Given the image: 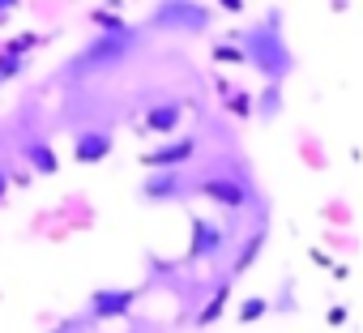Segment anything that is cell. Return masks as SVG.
<instances>
[{"instance_id":"cell-8","label":"cell","mask_w":363,"mask_h":333,"mask_svg":"<svg viewBox=\"0 0 363 333\" xmlns=\"http://www.w3.org/2000/svg\"><path fill=\"white\" fill-rule=\"evenodd\" d=\"M227 248V231L210 218H193V235H189V261H218Z\"/></svg>"},{"instance_id":"cell-4","label":"cell","mask_w":363,"mask_h":333,"mask_svg":"<svg viewBox=\"0 0 363 333\" xmlns=\"http://www.w3.org/2000/svg\"><path fill=\"white\" fill-rule=\"evenodd\" d=\"M193 188H197L206 201H214L218 210H231V214L257 205V188H252V180L240 176V171H206Z\"/></svg>"},{"instance_id":"cell-18","label":"cell","mask_w":363,"mask_h":333,"mask_svg":"<svg viewBox=\"0 0 363 333\" xmlns=\"http://www.w3.org/2000/svg\"><path fill=\"white\" fill-rule=\"evenodd\" d=\"M26 69V60H18V56H0V81H9V77H18Z\"/></svg>"},{"instance_id":"cell-1","label":"cell","mask_w":363,"mask_h":333,"mask_svg":"<svg viewBox=\"0 0 363 333\" xmlns=\"http://www.w3.org/2000/svg\"><path fill=\"white\" fill-rule=\"evenodd\" d=\"M141 26L124 22V26H111V30H99L90 35L65 64V86H82V81H94V77H107L111 69H120L124 60H133L141 52Z\"/></svg>"},{"instance_id":"cell-17","label":"cell","mask_w":363,"mask_h":333,"mask_svg":"<svg viewBox=\"0 0 363 333\" xmlns=\"http://www.w3.org/2000/svg\"><path fill=\"white\" fill-rule=\"evenodd\" d=\"M214 60H231V64H244V52H240V43H214Z\"/></svg>"},{"instance_id":"cell-6","label":"cell","mask_w":363,"mask_h":333,"mask_svg":"<svg viewBox=\"0 0 363 333\" xmlns=\"http://www.w3.org/2000/svg\"><path fill=\"white\" fill-rule=\"evenodd\" d=\"M137 193H141V201H150V205H171V201H184V197L193 193V184H189L184 171H150Z\"/></svg>"},{"instance_id":"cell-11","label":"cell","mask_w":363,"mask_h":333,"mask_svg":"<svg viewBox=\"0 0 363 333\" xmlns=\"http://www.w3.org/2000/svg\"><path fill=\"white\" fill-rule=\"evenodd\" d=\"M179 120H184V103H179V98H167V103L145 107V128H150V132H158V137L175 132V124H179Z\"/></svg>"},{"instance_id":"cell-7","label":"cell","mask_w":363,"mask_h":333,"mask_svg":"<svg viewBox=\"0 0 363 333\" xmlns=\"http://www.w3.org/2000/svg\"><path fill=\"white\" fill-rule=\"evenodd\" d=\"M137 303V290L133 286H99L90 299H86V316L90 320H120L128 316Z\"/></svg>"},{"instance_id":"cell-5","label":"cell","mask_w":363,"mask_h":333,"mask_svg":"<svg viewBox=\"0 0 363 333\" xmlns=\"http://www.w3.org/2000/svg\"><path fill=\"white\" fill-rule=\"evenodd\" d=\"M197 149H201V141H197L193 132L167 137V141H158V145L145 154V166H154V171H184V162H193Z\"/></svg>"},{"instance_id":"cell-2","label":"cell","mask_w":363,"mask_h":333,"mask_svg":"<svg viewBox=\"0 0 363 333\" xmlns=\"http://www.w3.org/2000/svg\"><path fill=\"white\" fill-rule=\"evenodd\" d=\"M235 43H240V52H244V64H252V69L265 77V86H282V81L295 73V52H291V43L282 39V13H278V9H269V13H265L261 22H252L248 30H240Z\"/></svg>"},{"instance_id":"cell-19","label":"cell","mask_w":363,"mask_h":333,"mask_svg":"<svg viewBox=\"0 0 363 333\" xmlns=\"http://www.w3.org/2000/svg\"><path fill=\"white\" fill-rule=\"evenodd\" d=\"M13 9H18L13 0H0V22H5V18H13Z\"/></svg>"},{"instance_id":"cell-20","label":"cell","mask_w":363,"mask_h":333,"mask_svg":"<svg viewBox=\"0 0 363 333\" xmlns=\"http://www.w3.org/2000/svg\"><path fill=\"white\" fill-rule=\"evenodd\" d=\"M5 193H9V171L0 166V201H5Z\"/></svg>"},{"instance_id":"cell-12","label":"cell","mask_w":363,"mask_h":333,"mask_svg":"<svg viewBox=\"0 0 363 333\" xmlns=\"http://www.w3.org/2000/svg\"><path fill=\"white\" fill-rule=\"evenodd\" d=\"M231 286H235L231 278H223V282L214 286V295L206 299V307L193 316V324H197V329H210L214 320H223V312H227V303H231Z\"/></svg>"},{"instance_id":"cell-3","label":"cell","mask_w":363,"mask_h":333,"mask_svg":"<svg viewBox=\"0 0 363 333\" xmlns=\"http://www.w3.org/2000/svg\"><path fill=\"white\" fill-rule=\"evenodd\" d=\"M145 26L162 35H206L214 26V9L197 5V0H162V5L150 9Z\"/></svg>"},{"instance_id":"cell-10","label":"cell","mask_w":363,"mask_h":333,"mask_svg":"<svg viewBox=\"0 0 363 333\" xmlns=\"http://www.w3.org/2000/svg\"><path fill=\"white\" fill-rule=\"evenodd\" d=\"M111 149H116V137H111L107 128H82V132H77V141H73L77 162H103Z\"/></svg>"},{"instance_id":"cell-16","label":"cell","mask_w":363,"mask_h":333,"mask_svg":"<svg viewBox=\"0 0 363 333\" xmlns=\"http://www.w3.org/2000/svg\"><path fill=\"white\" fill-rule=\"evenodd\" d=\"M274 303L269 299H244V307H240V320H257V316H265Z\"/></svg>"},{"instance_id":"cell-9","label":"cell","mask_w":363,"mask_h":333,"mask_svg":"<svg viewBox=\"0 0 363 333\" xmlns=\"http://www.w3.org/2000/svg\"><path fill=\"white\" fill-rule=\"evenodd\" d=\"M18 154L26 158V166L35 176H56L60 171V158H56V145L48 137H22L18 141Z\"/></svg>"},{"instance_id":"cell-14","label":"cell","mask_w":363,"mask_h":333,"mask_svg":"<svg viewBox=\"0 0 363 333\" xmlns=\"http://www.w3.org/2000/svg\"><path fill=\"white\" fill-rule=\"evenodd\" d=\"M278 111H282V86H265L261 98L252 103V115H261V120H278Z\"/></svg>"},{"instance_id":"cell-13","label":"cell","mask_w":363,"mask_h":333,"mask_svg":"<svg viewBox=\"0 0 363 333\" xmlns=\"http://www.w3.org/2000/svg\"><path fill=\"white\" fill-rule=\"evenodd\" d=\"M261 252H265V227H261V231H252V235L244 239V248H240V256H235V265H231V273H227V278H231V282H235V278H244V273L257 265V256H261Z\"/></svg>"},{"instance_id":"cell-15","label":"cell","mask_w":363,"mask_h":333,"mask_svg":"<svg viewBox=\"0 0 363 333\" xmlns=\"http://www.w3.org/2000/svg\"><path fill=\"white\" fill-rule=\"evenodd\" d=\"M223 98H227V111H231V115H252V98H248V94L223 86Z\"/></svg>"}]
</instances>
